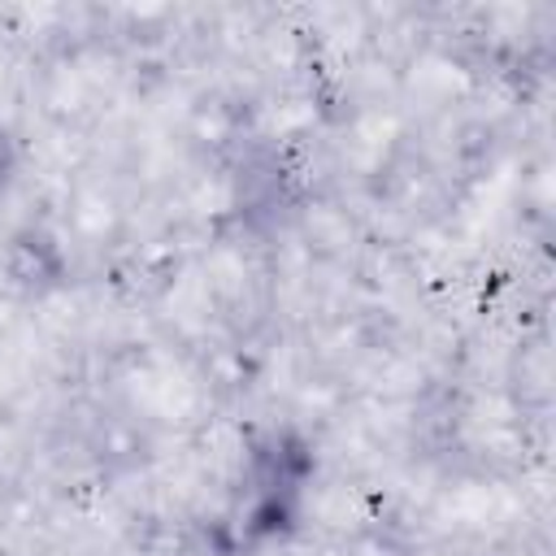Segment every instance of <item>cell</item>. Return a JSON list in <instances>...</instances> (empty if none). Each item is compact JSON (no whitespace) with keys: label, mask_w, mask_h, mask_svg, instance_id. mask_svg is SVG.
<instances>
[{"label":"cell","mask_w":556,"mask_h":556,"mask_svg":"<svg viewBox=\"0 0 556 556\" xmlns=\"http://www.w3.org/2000/svg\"><path fill=\"white\" fill-rule=\"evenodd\" d=\"M9 174H13V139H9L4 126H0V187L9 182Z\"/></svg>","instance_id":"1"}]
</instances>
